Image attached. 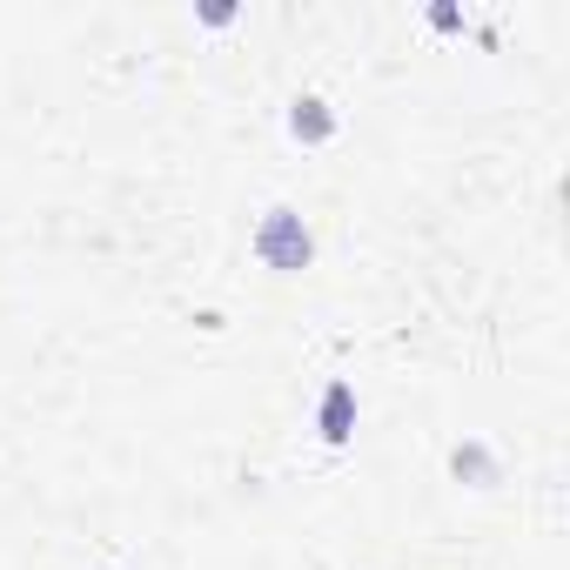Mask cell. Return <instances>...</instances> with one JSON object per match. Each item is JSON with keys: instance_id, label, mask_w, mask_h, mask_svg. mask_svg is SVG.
Listing matches in <instances>:
<instances>
[{"instance_id": "cell-1", "label": "cell", "mask_w": 570, "mask_h": 570, "mask_svg": "<svg viewBox=\"0 0 570 570\" xmlns=\"http://www.w3.org/2000/svg\"><path fill=\"white\" fill-rule=\"evenodd\" d=\"M255 255H262L268 268H309L316 242H309V228H303L296 208H268L262 228H255Z\"/></svg>"}, {"instance_id": "cell-2", "label": "cell", "mask_w": 570, "mask_h": 570, "mask_svg": "<svg viewBox=\"0 0 570 570\" xmlns=\"http://www.w3.org/2000/svg\"><path fill=\"white\" fill-rule=\"evenodd\" d=\"M350 430H356V390L350 383H330V396H323V436L330 443H350Z\"/></svg>"}, {"instance_id": "cell-3", "label": "cell", "mask_w": 570, "mask_h": 570, "mask_svg": "<svg viewBox=\"0 0 570 570\" xmlns=\"http://www.w3.org/2000/svg\"><path fill=\"white\" fill-rule=\"evenodd\" d=\"M289 128H296V141H330L336 135V115H330V101H296V115H289Z\"/></svg>"}]
</instances>
